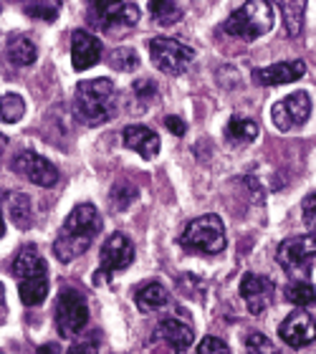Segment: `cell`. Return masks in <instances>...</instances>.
<instances>
[{"mask_svg": "<svg viewBox=\"0 0 316 354\" xmlns=\"http://www.w3.org/2000/svg\"><path fill=\"white\" fill-rule=\"evenodd\" d=\"M102 230V215L91 203H81L76 205L68 218L61 225L59 236L53 241V256L61 263H71L79 259L81 253L89 251V245L94 243V238Z\"/></svg>", "mask_w": 316, "mask_h": 354, "instance_id": "obj_1", "label": "cell"}, {"mask_svg": "<svg viewBox=\"0 0 316 354\" xmlns=\"http://www.w3.org/2000/svg\"><path fill=\"white\" fill-rule=\"evenodd\" d=\"M119 111V91L111 79H89L76 86L74 114L89 127L104 124Z\"/></svg>", "mask_w": 316, "mask_h": 354, "instance_id": "obj_2", "label": "cell"}, {"mask_svg": "<svg viewBox=\"0 0 316 354\" xmlns=\"http://www.w3.org/2000/svg\"><path fill=\"white\" fill-rule=\"evenodd\" d=\"M13 276L18 279V294L26 306H41L48 294V266L33 245H23L13 261Z\"/></svg>", "mask_w": 316, "mask_h": 354, "instance_id": "obj_3", "label": "cell"}, {"mask_svg": "<svg viewBox=\"0 0 316 354\" xmlns=\"http://www.w3.org/2000/svg\"><path fill=\"white\" fill-rule=\"evenodd\" d=\"M273 28V8L266 0H248L236 8L230 18L223 23V30L241 41H256Z\"/></svg>", "mask_w": 316, "mask_h": 354, "instance_id": "obj_4", "label": "cell"}, {"mask_svg": "<svg viewBox=\"0 0 316 354\" xmlns=\"http://www.w3.org/2000/svg\"><path fill=\"white\" fill-rule=\"evenodd\" d=\"M180 245L187 253H203V256L223 253V248H225V225L213 213L200 215V218L185 225L183 236H180Z\"/></svg>", "mask_w": 316, "mask_h": 354, "instance_id": "obj_5", "label": "cell"}, {"mask_svg": "<svg viewBox=\"0 0 316 354\" xmlns=\"http://www.w3.org/2000/svg\"><path fill=\"white\" fill-rule=\"evenodd\" d=\"M89 23L106 36H124L140 23V6L134 3H91Z\"/></svg>", "mask_w": 316, "mask_h": 354, "instance_id": "obj_6", "label": "cell"}, {"mask_svg": "<svg viewBox=\"0 0 316 354\" xmlns=\"http://www.w3.org/2000/svg\"><path fill=\"white\" fill-rule=\"evenodd\" d=\"M276 261L291 276H306L316 263V233L286 238L276 251Z\"/></svg>", "mask_w": 316, "mask_h": 354, "instance_id": "obj_7", "label": "cell"}, {"mask_svg": "<svg viewBox=\"0 0 316 354\" xmlns=\"http://www.w3.org/2000/svg\"><path fill=\"white\" fill-rule=\"evenodd\" d=\"M89 324L86 299L76 288H64L56 301V329L64 339H74L76 334Z\"/></svg>", "mask_w": 316, "mask_h": 354, "instance_id": "obj_8", "label": "cell"}, {"mask_svg": "<svg viewBox=\"0 0 316 354\" xmlns=\"http://www.w3.org/2000/svg\"><path fill=\"white\" fill-rule=\"evenodd\" d=\"M149 59H152V64L160 71H165L169 76H177L183 74L185 68L195 61V51H192L190 46L175 41V38L160 36L149 41Z\"/></svg>", "mask_w": 316, "mask_h": 354, "instance_id": "obj_9", "label": "cell"}, {"mask_svg": "<svg viewBox=\"0 0 316 354\" xmlns=\"http://www.w3.org/2000/svg\"><path fill=\"white\" fill-rule=\"evenodd\" d=\"M134 261V245L124 233H111L102 245V266L96 268L94 283H102L117 271H124Z\"/></svg>", "mask_w": 316, "mask_h": 354, "instance_id": "obj_10", "label": "cell"}, {"mask_svg": "<svg viewBox=\"0 0 316 354\" xmlns=\"http://www.w3.org/2000/svg\"><path fill=\"white\" fill-rule=\"evenodd\" d=\"M18 175H23L28 183L38 185V187H53V185L59 183V167L53 162H48L46 157L36 155V152H18L13 157V162H10Z\"/></svg>", "mask_w": 316, "mask_h": 354, "instance_id": "obj_11", "label": "cell"}, {"mask_svg": "<svg viewBox=\"0 0 316 354\" xmlns=\"http://www.w3.org/2000/svg\"><path fill=\"white\" fill-rule=\"evenodd\" d=\"M309 114H311V96L306 91H296V94L281 99L273 106V124L279 127L281 132H291L296 127L306 124Z\"/></svg>", "mask_w": 316, "mask_h": 354, "instance_id": "obj_12", "label": "cell"}, {"mask_svg": "<svg viewBox=\"0 0 316 354\" xmlns=\"http://www.w3.org/2000/svg\"><path fill=\"white\" fill-rule=\"evenodd\" d=\"M241 296L245 306H248L250 314L261 317L268 306L273 304V296H276V286L268 276H261V273H245L241 281Z\"/></svg>", "mask_w": 316, "mask_h": 354, "instance_id": "obj_13", "label": "cell"}, {"mask_svg": "<svg viewBox=\"0 0 316 354\" xmlns=\"http://www.w3.org/2000/svg\"><path fill=\"white\" fill-rule=\"evenodd\" d=\"M279 334L288 347L304 349L316 342V322L311 319V314L299 309V311H294V314H288V317L281 322Z\"/></svg>", "mask_w": 316, "mask_h": 354, "instance_id": "obj_14", "label": "cell"}, {"mask_svg": "<svg viewBox=\"0 0 316 354\" xmlns=\"http://www.w3.org/2000/svg\"><path fill=\"white\" fill-rule=\"evenodd\" d=\"M306 74V64L304 61H281L271 66L256 68L253 71V82L261 86H281V84H294Z\"/></svg>", "mask_w": 316, "mask_h": 354, "instance_id": "obj_15", "label": "cell"}, {"mask_svg": "<svg viewBox=\"0 0 316 354\" xmlns=\"http://www.w3.org/2000/svg\"><path fill=\"white\" fill-rule=\"evenodd\" d=\"M99 59H102V41L91 36L89 30H74L71 33V64L76 71L96 66Z\"/></svg>", "mask_w": 316, "mask_h": 354, "instance_id": "obj_16", "label": "cell"}, {"mask_svg": "<svg viewBox=\"0 0 316 354\" xmlns=\"http://www.w3.org/2000/svg\"><path fill=\"white\" fill-rule=\"evenodd\" d=\"M122 140L129 149H134L137 155H142L145 160H152V157L160 152V137H157L149 127H142V124H129L124 127V132H122Z\"/></svg>", "mask_w": 316, "mask_h": 354, "instance_id": "obj_17", "label": "cell"}, {"mask_svg": "<svg viewBox=\"0 0 316 354\" xmlns=\"http://www.w3.org/2000/svg\"><path fill=\"white\" fill-rule=\"evenodd\" d=\"M155 334L160 337V339L167 342L175 352H185V349L192 344V339H195L192 326H187L185 322H180V319H165V322H160Z\"/></svg>", "mask_w": 316, "mask_h": 354, "instance_id": "obj_18", "label": "cell"}, {"mask_svg": "<svg viewBox=\"0 0 316 354\" xmlns=\"http://www.w3.org/2000/svg\"><path fill=\"white\" fill-rule=\"evenodd\" d=\"M134 301H137V306H140L142 311L152 314V311H160L162 306H167L169 294H167V288L162 286V283H157V281H149V283H145V286L137 291Z\"/></svg>", "mask_w": 316, "mask_h": 354, "instance_id": "obj_19", "label": "cell"}, {"mask_svg": "<svg viewBox=\"0 0 316 354\" xmlns=\"http://www.w3.org/2000/svg\"><path fill=\"white\" fill-rule=\"evenodd\" d=\"M8 61L13 64V66H30L38 56V48L33 41H28L26 36H10L8 38Z\"/></svg>", "mask_w": 316, "mask_h": 354, "instance_id": "obj_20", "label": "cell"}, {"mask_svg": "<svg viewBox=\"0 0 316 354\" xmlns=\"http://www.w3.org/2000/svg\"><path fill=\"white\" fill-rule=\"evenodd\" d=\"M256 137H258V124L256 122H250V119L233 117L228 122V127H225V140H228L230 145H238V147L250 145Z\"/></svg>", "mask_w": 316, "mask_h": 354, "instance_id": "obj_21", "label": "cell"}, {"mask_svg": "<svg viewBox=\"0 0 316 354\" xmlns=\"http://www.w3.org/2000/svg\"><path fill=\"white\" fill-rule=\"evenodd\" d=\"M286 301H291L299 309H306V306H314L316 304V288L311 286L309 281L296 279L286 286Z\"/></svg>", "mask_w": 316, "mask_h": 354, "instance_id": "obj_22", "label": "cell"}, {"mask_svg": "<svg viewBox=\"0 0 316 354\" xmlns=\"http://www.w3.org/2000/svg\"><path fill=\"white\" fill-rule=\"evenodd\" d=\"M8 210H10V218L18 228H30V223H33V213H30V200L21 192H13V195H8Z\"/></svg>", "mask_w": 316, "mask_h": 354, "instance_id": "obj_23", "label": "cell"}, {"mask_svg": "<svg viewBox=\"0 0 316 354\" xmlns=\"http://www.w3.org/2000/svg\"><path fill=\"white\" fill-rule=\"evenodd\" d=\"M149 10L155 15V21L160 26H175L177 21H183V8L177 6V3H169V0H152L149 3Z\"/></svg>", "mask_w": 316, "mask_h": 354, "instance_id": "obj_24", "label": "cell"}, {"mask_svg": "<svg viewBox=\"0 0 316 354\" xmlns=\"http://www.w3.org/2000/svg\"><path fill=\"white\" fill-rule=\"evenodd\" d=\"M23 114H26V102H23L18 94H6L0 96V119L6 124H15L21 122Z\"/></svg>", "mask_w": 316, "mask_h": 354, "instance_id": "obj_25", "label": "cell"}, {"mask_svg": "<svg viewBox=\"0 0 316 354\" xmlns=\"http://www.w3.org/2000/svg\"><path fill=\"white\" fill-rule=\"evenodd\" d=\"M304 3H281V10H284V23H286L288 36L294 38L301 33L304 28Z\"/></svg>", "mask_w": 316, "mask_h": 354, "instance_id": "obj_26", "label": "cell"}, {"mask_svg": "<svg viewBox=\"0 0 316 354\" xmlns=\"http://www.w3.org/2000/svg\"><path fill=\"white\" fill-rule=\"evenodd\" d=\"M109 64L119 71H137L140 68V56L134 53V48H117L111 53Z\"/></svg>", "mask_w": 316, "mask_h": 354, "instance_id": "obj_27", "label": "cell"}, {"mask_svg": "<svg viewBox=\"0 0 316 354\" xmlns=\"http://www.w3.org/2000/svg\"><path fill=\"white\" fill-rule=\"evenodd\" d=\"M245 354H281V352L266 334L253 332V334H248V339H245Z\"/></svg>", "mask_w": 316, "mask_h": 354, "instance_id": "obj_28", "label": "cell"}, {"mask_svg": "<svg viewBox=\"0 0 316 354\" xmlns=\"http://www.w3.org/2000/svg\"><path fill=\"white\" fill-rule=\"evenodd\" d=\"M26 13L30 18H44V21H56L61 6L59 3H26Z\"/></svg>", "mask_w": 316, "mask_h": 354, "instance_id": "obj_29", "label": "cell"}, {"mask_svg": "<svg viewBox=\"0 0 316 354\" xmlns=\"http://www.w3.org/2000/svg\"><path fill=\"white\" fill-rule=\"evenodd\" d=\"M198 354H230V349H228V344L223 339H218V337H205V339L200 342Z\"/></svg>", "mask_w": 316, "mask_h": 354, "instance_id": "obj_30", "label": "cell"}, {"mask_svg": "<svg viewBox=\"0 0 316 354\" xmlns=\"http://www.w3.org/2000/svg\"><path fill=\"white\" fill-rule=\"evenodd\" d=\"M301 213H304V223H306L311 230H316V192H311V195L304 198Z\"/></svg>", "mask_w": 316, "mask_h": 354, "instance_id": "obj_31", "label": "cell"}, {"mask_svg": "<svg viewBox=\"0 0 316 354\" xmlns=\"http://www.w3.org/2000/svg\"><path fill=\"white\" fill-rule=\"evenodd\" d=\"M134 94L137 96H155V84L149 82V79H140V82H134Z\"/></svg>", "mask_w": 316, "mask_h": 354, "instance_id": "obj_32", "label": "cell"}, {"mask_svg": "<svg viewBox=\"0 0 316 354\" xmlns=\"http://www.w3.org/2000/svg\"><path fill=\"white\" fill-rule=\"evenodd\" d=\"M165 127H167L172 134H177V137L185 134V122L180 117H165Z\"/></svg>", "mask_w": 316, "mask_h": 354, "instance_id": "obj_33", "label": "cell"}, {"mask_svg": "<svg viewBox=\"0 0 316 354\" xmlns=\"http://www.w3.org/2000/svg\"><path fill=\"white\" fill-rule=\"evenodd\" d=\"M66 354H96L94 344H74Z\"/></svg>", "mask_w": 316, "mask_h": 354, "instance_id": "obj_34", "label": "cell"}, {"mask_svg": "<svg viewBox=\"0 0 316 354\" xmlns=\"http://www.w3.org/2000/svg\"><path fill=\"white\" fill-rule=\"evenodd\" d=\"M36 354H61V352H59V344H44V347H38Z\"/></svg>", "mask_w": 316, "mask_h": 354, "instance_id": "obj_35", "label": "cell"}, {"mask_svg": "<svg viewBox=\"0 0 316 354\" xmlns=\"http://www.w3.org/2000/svg\"><path fill=\"white\" fill-rule=\"evenodd\" d=\"M8 147V140H6V137H3V134H0V152H3V149H6Z\"/></svg>", "mask_w": 316, "mask_h": 354, "instance_id": "obj_36", "label": "cell"}, {"mask_svg": "<svg viewBox=\"0 0 316 354\" xmlns=\"http://www.w3.org/2000/svg\"><path fill=\"white\" fill-rule=\"evenodd\" d=\"M3 233H6V223H3V213H0V238H3Z\"/></svg>", "mask_w": 316, "mask_h": 354, "instance_id": "obj_37", "label": "cell"}, {"mask_svg": "<svg viewBox=\"0 0 316 354\" xmlns=\"http://www.w3.org/2000/svg\"><path fill=\"white\" fill-rule=\"evenodd\" d=\"M6 301V288H3V283H0V304Z\"/></svg>", "mask_w": 316, "mask_h": 354, "instance_id": "obj_38", "label": "cell"}, {"mask_svg": "<svg viewBox=\"0 0 316 354\" xmlns=\"http://www.w3.org/2000/svg\"><path fill=\"white\" fill-rule=\"evenodd\" d=\"M0 10H3V8H0Z\"/></svg>", "mask_w": 316, "mask_h": 354, "instance_id": "obj_39", "label": "cell"}]
</instances>
